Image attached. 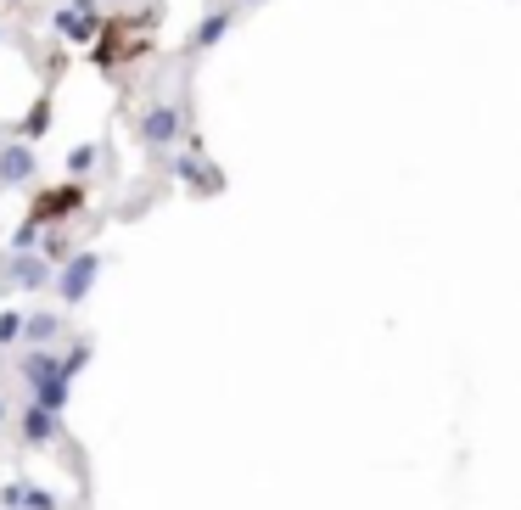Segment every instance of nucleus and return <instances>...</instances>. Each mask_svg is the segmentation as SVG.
<instances>
[{
  "instance_id": "obj_1",
  "label": "nucleus",
  "mask_w": 521,
  "mask_h": 510,
  "mask_svg": "<svg viewBox=\"0 0 521 510\" xmlns=\"http://www.w3.org/2000/svg\"><path fill=\"white\" fill-rule=\"evenodd\" d=\"M152 29H157V12H141V17H129V12H113L107 23L96 29V62L107 73L129 68V62H141L146 51H152Z\"/></svg>"
},
{
  "instance_id": "obj_5",
  "label": "nucleus",
  "mask_w": 521,
  "mask_h": 510,
  "mask_svg": "<svg viewBox=\"0 0 521 510\" xmlns=\"http://www.w3.org/2000/svg\"><path fill=\"white\" fill-rule=\"evenodd\" d=\"M0 174H6V180H17V174H29V152H17V146H12V152L0 157Z\"/></svg>"
},
{
  "instance_id": "obj_4",
  "label": "nucleus",
  "mask_w": 521,
  "mask_h": 510,
  "mask_svg": "<svg viewBox=\"0 0 521 510\" xmlns=\"http://www.w3.org/2000/svg\"><path fill=\"white\" fill-rule=\"evenodd\" d=\"M146 141H152V146L174 141V107H169V101H157L152 113H146Z\"/></svg>"
},
{
  "instance_id": "obj_3",
  "label": "nucleus",
  "mask_w": 521,
  "mask_h": 510,
  "mask_svg": "<svg viewBox=\"0 0 521 510\" xmlns=\"http://www.w3.org/2000/svg\"><path fill=\"white\" fill-rule=\"evenodd\" d=\"M96 23H101V6H96V0H73L68 12H57V29L68 34V40H90V34H96Z\"/></svg>"
},
{
  "instance_id": "obj_2",
  "label": "nucleus",
  "mask_w": 521,
  "mask_h": 510,
  "mask_svg": "<svg viewBox=\"0 0 521 510\" xmlns=\"http://www.w3.org/2000/svg\"><path fill=\"white\" fill-rule=\"evenodd\" d=\"M79 202H85V185H57V191H40L34 208H29V230H40L45 219H68Z\"/></svg>"
}]
</instances>
